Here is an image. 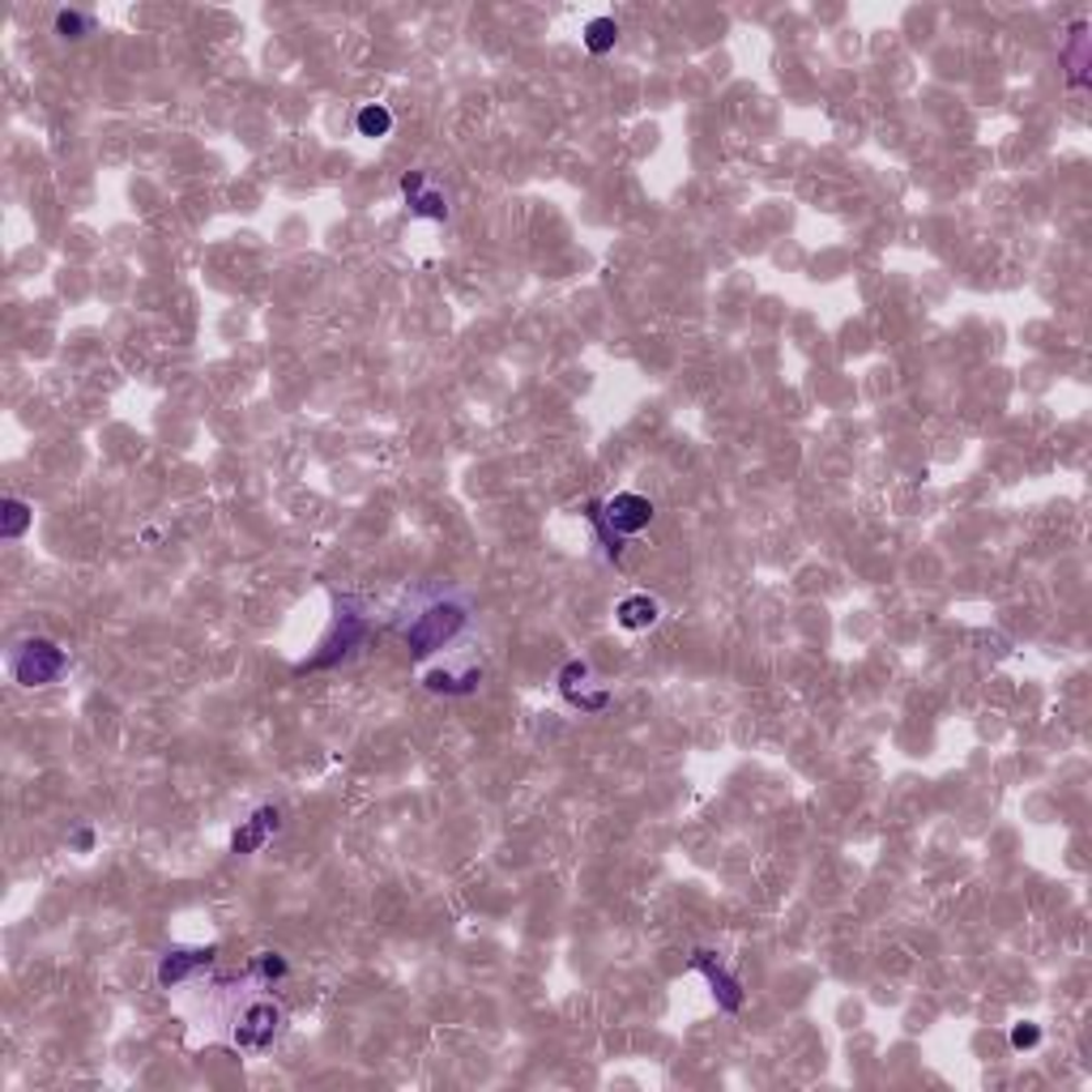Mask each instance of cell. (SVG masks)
<instances>
[{
	"mask_svg": "<svg viewBox=\"0 0 1092 1092\" xmlns=\"http://www.w3.org/2000/svg\"><path fill=\"white\" fill-rule=\"evenodd\" d=\"M469 615L462 602H431L428 610L406 628V649L414 662H428L431 653H440L444 645H453L465 631Z\"/></svg>",
	"mask_w": 1092,
	"mask_h": 1092,
	"instance_id": "obj_1",
	"label": "cell"
},
{
	"mask_svg": "<svg viewBox=\"0 0 1092 1092\" xmlns=\"http://www.w3.org/2000/svg\"><path fill=\"white\" fill-rule=\"evenodd\" d=\"M65 670H68V653L56 640H47V636H26L9 653V674L22 688H52V683L65 679Z\"/></svg>",
	"mask_w": 1092,
	"mask_h": 1092,
	"instance_id": "obj_2",
	"label": "cell"
},
{
	"mask_svg": "<svg viewBox=\"0 0 1092 1092\" xmlns=\"http://www.w3.org/2000/svg\"><path fill=\"white\" fill-rule=\"evenodd\" d=\"M364 636H367V615L350 602V597H342V602H337V619H333V628L325 631L321 649H316L307 662H299V670H329V666L346 662V658L364 645Z\"/></svg>",
	"mask_w": 1092,
	"mask_h": 1092,
	"instance_id": "obj_3",
	"label": "cell"
},
{
	"mask_svg": "<svg viewBox=\"0 0 1092 1092\" xmlns=\"http://www.w3.org/2000/svg\"><path fill=\"white\" fill-rule=\"evenodd\" d=\"M282 1007H273V1003H252L248 1012H244V1020L235 1025V1046L239 1050H248V1055H266L269 1046L278 1041V1032H282Z\"/></svg>",
	"mask_w": 1092,
	"mask_h": 1092,
	"instance_id": "obj_4",
	"label": "cell"
},
{
	"mask_svg": "<svg viewBox=\"0 0 1092 1092\" xmlns=\"http://www.w3.org/2000/svg\"><path fill=\"white\" fill-rule=\"evenodd\" d=\"M597 517L619 538H631V533L649 530L658 512H653V499L636 496V491H619V496H610L606 504H597Z\"/></svg>",
	"mask_w": 1092,
	"mask_h": 1092,
	"instance_id": "obj_5",
	"label": "cell"
},
{
	"mask_svg": "<svg viewBox=\"0 0 1092 1092\" xmlns=\"http://www.w3.org/2000/svg\"><path fill=\"white\" fill-rule=\"evenodd\" d=\"M692 969L709 982V991H713V998H717V1007L726 1012V1016H734L738 1007H743V982L729 973L726 964L717 960V952H709V948H700V952H692Z\"/></svg>",
	"mask_w": 1092,
	"mask_h": 1092,
	"instance_id": "obj_6",
	"label": "cell"
},
{
	"mask_svg": "<svg viewBox=\"0 0 1092 1092\" xmlns=\"http://www.w3.org/2000/svg\"><path fill=\"white\" fill-rule=\"evenodd\" d=\"M214 956H218L214 948H171V952L159 960V986H163V991L184 986L188 977H197L201 969H209Z\"/></svg>",
	"mask_w": 1092,
	"mask_h": 1092,
	"instance_id": "obj_7",
	"label": "cell"
},
{
	"mask_svg": "<svg viewBox=\"0 0 1092 1092\" xmlns=\"http://www.w3.org/2000/svg\"><path fill=\"white\" fill-rule=\"evenodd\" d=\"M590 662H581V658H572V662L560 670V692L563 700L572 704V709H581V713H602L606 704H610V692L602 688V692H590L585 683H590Z\"/></svg>",
	"mask_w": 1092,
	"mask_h": 1092,
	"instance_id": "obj_8",
	"label": "cell"
},
{
	"mask_svg": "<svg viewBox=\"0 0 1092 1092\" xmlns=\"http://www.w3.org/2000/svg\"><path fill=\"white\" fill-rule=\"evenodd\" d=\"M282 828V811L278 807H257L244 824L235 828V836H231V854H239V858H248V854H257V850H266V841L273 836Z\"/></svg>",
	"mask_w": 1092,
	"mask_h": 1092,
	"instance_id": "obj_9",
	"label": "cell"
},
{
	"mask_svg": "<svg viewBox=\"0 0 1092 1092\" xmlns=\"http://www.w3.org/2000/svg\"><path fill=\"white\" fill-rule=\"evenodd\" d=\"M401 197H406L414 218H435V223L448 218V201H444V193L431 188V180L423 171H406L401 175Z\"/></svg>",
	"mask_w": 1092,
	"mask_h": 1092,
	"instance_id": "obj_10",
	"label": "cell"
},
{
	"mask_svg": "<svg viewBox=\"0 0 1092 1092\" xmlns=\"http://www.w3.org/2000/svg\"><path fill=\"white\" fill-rule=\"evenodd\" d=\"M662 619V602L649 594H628L615 606V624L624 631H645Z\"/></svg>",
	"mask_w": 1092,
	"mask_h": 1092,
	"instance_id": "obj_11",
	"label": "cell"
},
{
	"mask_svg": "<svg viewBox=\"0 0 1092 1092\" xmlns=\"http://www.w3.org/2000/svg\"><path fill=\"white\" fill-rule=\"evenodd\" d=\"M1089 22L1080 18L1075 26H1071V39H1067V47H1062V65H1067V82L1071 86H1084L1089 82Z\"/></svg>",
	"mask_w": 1092,
	"mask_h": 1092,
	"instance_id": "obj_12",
	"label": "cell"
},
{
	"mask_svg": "<svg viewBox=\"0 0 1092 1092\" xmlns=\"http://www.w3.org/2000/svg\"><path fill=\"white\" fill-rule=\"evenodd\" d=\"M34 526V508L26 499L9 496L0 504V538L4 542H18V538H26V530Z\"/></svg>",
	"mask_w": 1092,
	"mask_h": 1092,
	"instance_id": "obj_13",
	"label": "cell"
},
{
	"mask_svg": "<svg viewBox=\"0 0 1092 1092\" xmlns=\"http://www.w3.org/2000/svg\"><path fill=\"white\" fill-rule=\"evenodd\" d=\"M478 683H483V670H465V674L431 670L428 679H423V688L435 695H469V692H478Z\"/></svg>",
	"mask_w": 1092,
	"mask_h": 1092,
	"instance_id": "obj_14",
	"label": "cell"
},
{
	"mask_svg": "<svg viewBox=\"0 0 1092 1092\" xmlns=\"http://www.w3.org/2000/svg\"><path fill=\"white\" fill-rule=\"evenodd\" d=\"M355 129H359V137H389L393 133V111L385 102H364L355 116Z\"/></svg>",
	"mask_w": 1092,
	"mask_h": 1092,
	"instance_id": "obj_15",
	"label": "cell"
},
{
	"mask_svg": "<svg viewBox=\"0 0 1092 1092\" xmlns=\"http://www.w3.org/2000/svg\"><path fill=\"white\" fill-rule=\"evenodd\" d=\"M615 43H619V22H615V18H594V22L585 26V47H590L594 56L615 52Z\"/></svg>",
	"mask_w": 1092,
	"mask_h": 1092,
	"instance_id": "obj_16",
	"label": "cell"
},
{
	"mask_svg": "<svg viewBox=\"0 0 1092 1092\" xmlns=\"http://www.w3.org/2000/svg\"><path fill=\"white\" fill-rule=\"evenodd\" d=\"M56 34H61L65 43H77V39L95 34V18L82 13V9H61V13H56Z\"/></svg>",
	"mask_w": 1092,
	"mask_h": 1092,
	"instance_id": "obj_17",
	"label": "cell"
},
{
	"mask_svg": "<svg viewBox=\"0 0 1092 1092\" xmlns=\"http://www.w3.org/2000/svg\"><path fill=\"white\" fill-rule=\"evenodd\" d=\"M252 973H257V977H266V982H282V977L291 973V964L278 956V952H261V956L252 960Z\"/></svg>",
	"mask_w": 1092,
	"mask_h": 1092,
	"instance_id": "obj_18",
	"label": "cell"
},
{
	"mask_svg": "<svg viewBox=\"0 0 1092 1092\" xmlns=\"http://www.w3.org/2000/svg\"><path fill=\"white\" fill-rule=\"evenodd\" d=\"M1037 1041H1041V1028H1037V1025H1028V1020H1025V1025L1012 1028V1050H1032Z\"/></svg>",
	"mask_w": 1092,
	"mask_h": 1092,
	"instance_id": "obj_19",
	"label": "cell"
},
{
	"mask_svg": "<svg viewBox=\"0 0 1092 1092\" xmlns=\"http://www.w3.org/2000/svg\"><path fill=\"white\" fill-rule=\"evenodd\" d=\"M73 845H77L82 854H86V850H95V832H90V828H82V832L73 836Z\"/></svg>",
	"mask_w": 1092,
	"mask_h": 1092,
	"instance_id": "obj_20",
	"label": "cell"
}]
</instances>
